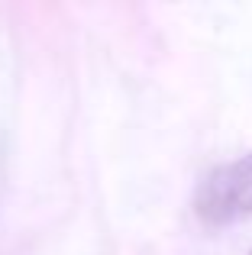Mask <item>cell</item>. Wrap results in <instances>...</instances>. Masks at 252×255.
Here are the masks:
<instances>
[{"label": "cell", "mask_w": 252, "mask_h": 255, "mask_svg": "<svg viewBox=\"0 0 252 255\" xmlns=\"http://www.w3.org/2000/svg\"><path fill=\"white\" fill-rule=\"evenodd\" d=\"M194 213L210 230H223L252 217V149L204 174L194 191Z\"/></svg>", "instance_id": "obj_1"}, {"label": "cell", "mask_w": 252, "mask_h": 255, "mask_svg": "<svg viewBox=\"0 0 252 255\" xmlns=\"http://www.w3.org/2000/svg\"><path fill=\"white\" fill-rule=\"evenodd\" d=\"M249 255H252V252H249Z\"/></svg>", "instance_id": "obj_2"}]
</instances>
